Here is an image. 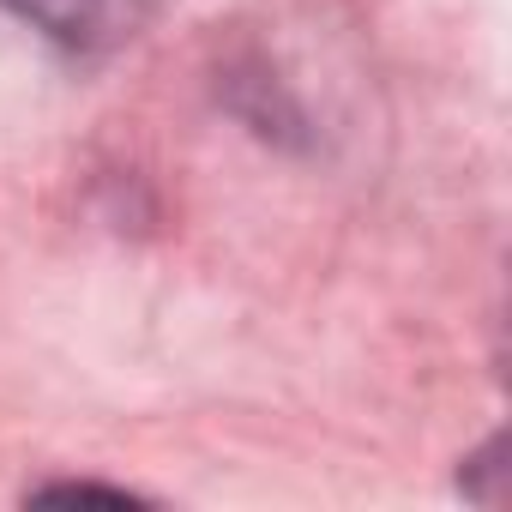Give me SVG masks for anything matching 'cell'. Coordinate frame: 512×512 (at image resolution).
Returning <instances> with one entry per match:
<instances>
[{
    "label": "cell",
    "instance_id": "6da1fadb",
    "mask_svg": "<svg viewBox=\"0 0 512 512\" xmlns=\"http://www.w3.org/2000/svg\"><path fill=\"white\" fill-rule=\"evenodd\" d=\"M0 7L73 55H109L133 43L151 13L145 0H0Z\"/></svg>",
    "mask_w": 512,
    "mask_h": 512
},
{
    "label": "cell",
    "instance_id": "7a4b0ae2",
    "mask_svg": "<svg viewBox=\"0 0 512 512\" xmlns=\"http://www.w3.org/2000/svg\"><path fill=\"white\" fill-rule=\"evenodd\" d=\"M37 500H115V506H127L133 494L127 488H103V482H49V488H37Z\"/></svg>",
    "mask_w": 512,
    "mask_h": 512
}]
</instances>
